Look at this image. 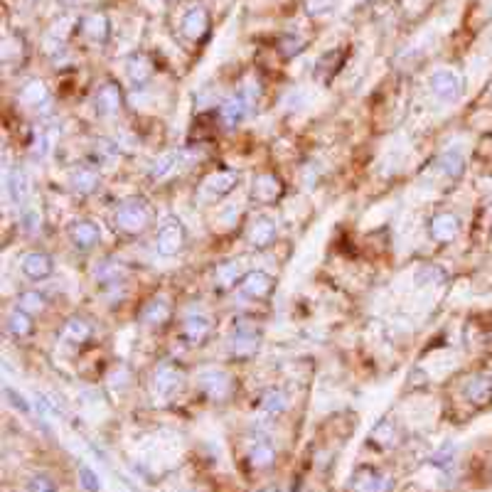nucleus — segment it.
I'll return each instance as SVG.
<instances>
[{
  "mask_svg": "<svg viewBox=\"0 0 492 492\" xmlns=\"http://www.w3.org/2000/svg\"><path fill=\"white\" fill-rule=\"evenodd\" d=\"M288 409V399L281 389H268L266 394L261 396V411L268 416H281L283 411Z\"/></svg>",
  "mask_w": 492,
  "mask_h": 492,
  "instance_id": "7c9ffc66",
  "label": "nucleus"
},
{
  "mask_svg": "<svg viewBox=\"0 0 492 492\" xmlns=\"http://www.w3.org/2000/svg\"><path fill=\"white\" fill-rule=\"evenodd\" d=\"M121 276H123V263H118V261H103V263H99L96 281H101V283H116Z\"/></svg>",
  "mask_w": 492,
  "mask_h": 492,
  "instance_id": "c9c22d12",
  "label": "nucleus"
},
{
  "mask_svg": "<svg viewBox=\"0 0 492 492\" xmlns=\"http://www.w3.org/2000/svg\"><path fill=\"white\" fill-rule=\"evenodd\" d=\"M182 30L190 39H202L210 30V18H207L205 8H192L182 18Z\"/></svg>",
  "mask_w": 492,
  "mask_h": 492,
  "instance_id": "412c9836",
  "label": "nucleus"
},
{
  "mask_svg": "<svg viewBox=\"0 0 492 492\" xmlns=\"http://www.w3.org/2000/svg\"><path fill=\"white\" fill-rule=\"evenodd\" d=\"M113 225L123 234H143V232L151 227V207L143 200L133 197V200H123L116 207V215H113Z\"/></svg>",
  "mask_w": 492,
  "mask_h": 492,
  "instance_id": "f257e3e1",
  "label": "nucleus"
},
{
  "mask_svg": "<svg viewBox=\"0 0 492 492\" xmlns=\"http://www.w3.org/2000/svg\"><path fill=\"white\" fill-rule=\"evenodd\" d=\"M463 396L475 406H488L492 404V379L485 374H475L465 381Z\"/></svg>",
  "mask_w": 492,
  "mask_h": 492,
  "instance_id": "2eb2a0df",
  "label": "nucleus"
},
{
  "mask_svg": "<svg viewBox=\"0 0 492 492\" xmlns=\"http://www.w3.org/2000/svg\"><path fill=\"white\" fill-rule=\"evenodd\" d=\"M69 187L77 195H92L99 187V172L94 168H77L69 177Z\"/></svg>",
  "mask_w": 492,
  "mask_h": 492,
  "instance_id": "b1692460",
  "label": "nucleus"
},
{
  "mask_svg": "<svg viewBox=\"0 0 492 492\" xmlns=\"http://www.w3.org/2000/svg\"><path fill=\"white\" fill-rule=\"evenodd\" d=\"M20 96H23V101L27 103V106L37 108V111H39V106H44V103L49 101V92L42 82H27Z\"/></svg>",
  "mask_w": 492,
  "mask_h": 492,
  "instance_id": "c756f323",
  "label": "nucleus"
},
{
  "mask_svg": "<svg viewBox=\"0 0 492 492\" xmlns=\"http://www.w3.org/2000/svg\"><path fill=\"white\" fill-rule=\"evenodd\" d=\"M197 381H200V389L215 401L227 399V396H229V391H232V379H229V374H227V372H217V370L202 372Z\"/></svg>",
  "mask_w": 492,
  "mask_h": 492,
  "instance_id": "ddd939ff",
  "label": "nucleus"
},
{
  "mask_svg": "<svg viewBox=\"0 0 492 492\" xmlns=\"http://www.w3.org/2000/svg\"><path fill=\"white\" fill-rule=\"evenodd\" d=\"M20 268L27 278L32 281H44L54 273V261L49 253L44 251H32V253H25L23 261H20Z\"/></svg>",
  "mask_w": 492,
  "mask_h": 492,
  "instance_id": "9b49d317",
  "label": "nucleus"
},
{
  "mask_svg": "<svg viewBox=\"0 0 492 492\" xmlns=\"http://www.w3.org/2000/svg\"><path fill=\"white\" fill-rule=\"evenodd\" d=\"M273 286H276V281H273V276L266 271H248L239 281L241 293H244L246 298H253V301H261V298L271 296Z\"/></svg>",
  "mask_w": 492,
  "mask_h": 492,
  "instance_id": "1a4fd4ad",
  "label": "nucleus"
},
{
  "mask_svg": "<svg viewBox=\"0 0 492 492\" xmlns=\"http://www.w3.org/2000/svg\"><path fill=\"white\" fill-rule=\"evenodd\" d=\"M44 305H47V301L37 291H25L18 296V310L27 313V315H39L44 310Z\"/></svg>",
  "mask_w": 492,
  "mask_h": 492,
  "instance_id": "2f4dec72",
  "label": "nucleus"
},
{
  "mask_svg": "<svg viewBox=\"0 0 492 492\" xmlns=\"http://www.w3.org/2000/svg\"><path fill=\"white\" fill-rule=\"evenodd\" d=\"M460 217L458 215H450V212H441L436 215L434 220L429 222V234L434 241L439 244H450V241L458 239L460 234Z\"/></svg>",
  "mask_w": 492,
  "mask_h": 492,
  "instance_id": "0eeeda50",
  "label": "nucleus"
},
{
  "mask_svg": "<svg viewBox=\"0 0 492 492\" xmlns=\"http://www.w3.org/2000/svg\"><path fill=\"white\" fill-rule=\"evenodd\" d=\"M82 32L87 34L92 42H103L108 37V20L99 13H92L82 20Z\"/></svg>",
  "mask_w": 492,
  "mask_h": 492,
  "instance_id": "c85d7f7f",
  "label": "nucleus"
},
{
  "mask_svg": "<svg viewBox=\"0 0 492 492\" xmlns=\"http://www.w3.org/2000/svg\"><path fill=\"white\" fill-rule=\"evenodd\" d=\"M391 488V478L386 473H381L379 468H370V465H362L355 470L350 480L352 492H386Z\"/></svg>",
  "mask_w": 492,
  "mask_h": 492,
  "instance_id": "7ed1b4c3",
  "label": "nucleus"
},
{
  "mask_svg": "<svg viewBox=\"0 0 492 492\" xmlns=\"http://www.w3.org/2000/svg\"><path fill=\"white\" fill-rule=\"evenodd\" d=\"M246 458H248V463H251V468H256V470H268L273 463H276V450H273V446L268 443V441L256 439L251 446H248Z\"/></svg>",
  "mask_w": 492,
  "mask_h": 492,
  "instance_id": "6ab92c4d",
  "label": "nucleus"
},
{
  "mask_svg": "<svg viewBox=\"0 0 492 492\" xmlns=\"http://www.w3.org/2000/svg\"><path fill=\"white\" fill-rule=\"evenodd\" d=\"M446 278H448V273L441 266H421L419 271H416V281H419L421 286H441Z\"/></svg>",
  "mask_w": 492,
  "mask_h": 492,
  "instance_id": "f704fd0d",
  "label": "nucleus"
},
{
  "mask_svg": "<svg viewBox=\"0 0 492 492\" xmlns=\"http://www.w3.org/2000/svg\"><path fill=\"white\" fill-rule=\"evenodd\" d=\"M8 192H10V200L15 205H25L30 197V177L23 168H15L10 170V177H8Z\"/></svg>",
  "mask_w": 492,
  "mask_h": 492,
  "instance_id": "393cba45",
  "label": "nucleus"
},
{
  "mask_svg": "<svg viewBox=\"0 0 492 492\" xmlns=\"http://www.w3.org/2000/svg\"><path fill=\"white\" fill-rule=\"evenodd\" d=\"M276 236H278V225L271 217H256L251 229H248V241L256 248H268L276 241Z\"/></svg>",
  "mask_w": 492,
  "mask_h": 492,
  "instance_id": "dca6fc26",
  "label": "nucleus"
},
{
  "mask_svg": "<svg viewBox=\"0 0 492 492\" xmlns=\"http://www.w3.org/2000/svg\"><path fill=\"white\" fill-rule=\"evenodd\" d=\"M185 244H187V232H185V227H182V222L170 220L158 229L156 246L163 256H175V253H180L182 248H185Z\"/></svg>",
  "mask_w": 492,
  "mask_h": 492,
  "instance_id": "f03ea898",
  "label": "nucleus"
},
{
  "mask_svg": "<svg viewBox=\"0 0 492 492\" xmlns=\"http://www.w3.org/2000/svg\"><path fill=\"white\" fill-rule=\"evenodd\" d=\"M436 170L443 177H448V180H458L465 172V156L458 148H448V151L441 153L439 160H436Z\"/></svg>",
  "mask_w": 492,
  "mask_h": 492,
  "instance_id": "a211bd4d",
  "label": "nucleus"
},
{
  "mask_svg": "<svg viewBox=\"0 0 492 492\" xmlns=\"http://www.w3.org/2000/svg\"><path fill=\"white\" fill-rule=\"evenodd\" d=\"M251 195H253V200L261 202V205H273L276 200H281L283 182L278 180L276 175H271V172H261V175L253 177Z\"/></svg>",
  "mask_w": 492,
  "mask_h": 492,
  "instance_id": "9d476101",
  "label": "nucleus"
},
{
  "mask_svg": "<svg viewBox=\"0 0 492 492\" xmlns=\"http://www.w3.org/2000/svg\"><path fill=\"white\" fill-rule=\"evenodd\" d=\"M59 337H62L64 342H69V345H84V342L92 340V325H89L84 317H69V320L64 322Z\"/></svg>",
  "mask_w": 492,
  "mask_h": 492,
  "instance_id": "aec40b11",
  "label": "nucleus"
},
{
  "mask_svg": "<svg viewBox=\"0 0 492 492\" xmlns=\"http://www.w3.org/2000/svg\"><path fill=\"white\" fill-rule=\"evenodd\" d=\"M30 492H57V488H54V483L47 475H37V478H32V483H30Z\"/></svg>",
  "mask_w": 492,
  "mask_h": 492,
  "instance_id": "4c0bfd02",
  "label": "nucleus"
},
{
  "mask_svg": "<svg viewBox=\"0 0 492 492\" xmlns=\"http://www.w3.org/2000/svg\"><path fill=\"white\" fill-rule=\"evenodd\" d=\"M8 332L13 337L30 335V332H32V315H27V313H23V310H18V308H15V310L10 313V317H8Z\"/></svg>",
  "mask_w": 492,
  "mask_h": 492,
  "instance_id": "473e14b6",
  "label": "nucleus"
},
{
  "mask_svg": "<svg viewBox=\"0 0 492 492\" xmlns=\"http://www.w3.org/2000/svg\"><path fill=\"white\" fill-rule=\"evenodd\" d=\"M94 108H96L99 116L108 118V116H118L123 108V94L118 89V84L106 82L101 89H99L96 99H94Z\"/></svg>",
  "mask_w": 492,
  "mask_h": 492,
  "instance_id": "6e6552de",
  "label": "nucleus"
},
{
  "mask_svg": "<svg viewBox=\"0 0 492 492\" xmlns=\"http://www.w3.org/2000/svg\"><path fill=\"white\" fill-rule=\"evenodd\" d=\"M141 320H143V325H148V327H160V325H165L168 320H170V305H168L165 301H151L146 308L141 310Z\"/></svg>",
  "mask_w": 492,
  "mask_h": 492,
  "instance_id": "bb28decb",
  "label": "nucleus"
},
{
  "mask_svg": "<svg viewBox=\"0 0 492 492\" xmlns=\"http://www.w3.org/2000/svg\"><path fill=\"white\" fill-rule=\"evenodd\" d=\"M69 239H72V244L77 248H92V246L99 244L101 232H99V227L94 225V222L79 220V222H74V225L69 227Z\"/></svg>",
  "mask_w": 492,
  "mask_h": 492,
  "instance_id": "f3484780",
  "label": "nucleus"
},
{
  "mask_svg": "<svg viewBox=\"0 0 492 492\" xmlns=\"http://www.w3.org/2000/svg\"><path fill=\"white\" fill-rule=\"evenodd\" d=\"M5 394H8L10 396V399H13L15 401V409H20V411H27L30 409V406L27 404H25V399H23V396H18V394H15V391L13 389H5Z\"/></svg>",
  "mask_w": 492,
  "mask_h": 492,
  "instance_id": "79ce46f5",
  "label": "nucleus"
},
{
  "mask_svg": "<svg viewBox=\"0 0 492 492\" xmlns=\"http://www.w3.org/2000/svg\"><path fill=\"white\" fill-rule=\"evenodd\" d=\"M177 163H180V153H165V156L158 158L156 165L151 168V177L153 180H165V177L177 168Z\"/></svg>",
  "mask_w": 492,
  "mask_h": 492,
  "instance_id": "72a5a7b5",
  "label": "nucleus"
},
{
  "mask_svg": "<svg viewBox=\"0 0 492 492\" xmlns=\"http://www.w3.org/2000/svg\"><path fill=\"white\" fill-rule=\"evenodd\" d=\"M94 156H96V160H99V163L111 160V158L116 156V148H113L108 141H99L96 146H94Z\"/></svg>",
  "mask_w": 492,
  "mask_h": 492,
  "instance_id": "e433bc0d",
  "label": "nucleus"
},
{
  "mask_svg": "<svg viewBox=\"0 0 492 492\" xmlns=\"http://www.w3.org/2000/svg\"><path fill=\"white\" fill-rule=\"evenodd\" d=\"M370 443L377 446V448H381V450L396 448V446L401 443V429H399V424H396V421H391V419H381L379 424L372 429Z\"/></svg>",
  "mask_w": 492,
  "mask_h": 492,
  "instance_id": "4468645a",
  "label": "nucleus"
},
{
  "mask_svg": "<svg viewBox=\"0 0 492 492\" xmlns=\"http://www.w3.org/2000/svg\"><path fill=\"white\" fill-rule=\"evenodd\" d=\"M126 74L136 87H141V84H146L153 77V62L146 54H133L126 62Z\"/></svg>",
  "mask_w": 492,
  "mask_h": 492,
  "instance_id": "a878e982",
  "label": "nucleus"
},
{
  "mask_svg": "<svg viewBox=\"0 0 492 492\" xmlns=\"http://www.w3.org/2000/svg\"><path fill=\"white\" fill-rule=\"evenodd\" d=\"M182 384V372L175 365H160L153 374V389L160 399L172 396Z\"/></svg>",
  "mask_w": 492,
  "mask_h": 492,
  "instance_id": "f8f14e48",
  "label": "nucleus"
},
{
  "mask_svg": "<svg viewBox=\"0 0 492 492\" xmlns=\"http://www.w3.org/2000/svg\"><path fill=\"white\" fill-rule=\"evenodd\" d=\"M431 92L439 101L443 103H453L460 99V92H463V82L455 72L450 69H439V72L431 77Z\"/></svg>",
  "mask_w": 492,
  "mask_h": 492,
  "instance_id": "39448f33",
  "label": "nucleus"
},
{
  "mask_svg": "<svg viewBox=\"0 0 492 492\" xmlns=\"http://www.w3.org/2000/svg\"><path fill=\"white\" fill-rule=\"evenodd\" d=\"M47 153H49L47 133H37V136H34V143H32V156L34 158H44Z\"/></svg>",
  "mask_w": 492,
  "mask_h": 492,
  "instance_id": "58836bf2",
  "label": "nucleus"
},
{
  "mask_svg": "<svg viewBox=\"0 0 492 492\" xmlns=\"http://www.w3.org/2000/svg\"><path fill=\"white\" fill-rule=\"evenodd\" d=\"M332 8V0H305V10L310 15H325Z\"/></svg>",
  "mask_w": 492,
  "mask_h": 492,
  "instance_id": "ea45409f",
  "label": "nucleus"
},
{
  "mask_svg": "<svg viewBox=\"0 0 492 492\" xmlns=\"http://www.w3.org/2000/svg\"><path fill=\"white\" fill-rule=\"evenodd\" d=\"M241 278H244V268H241L239 261L222 263V266L215 271V288L227 291V288L236 286V281H241Z\"/></svg>",
  "mask_w": 492,
  "mask_h": 492,
  "instance_id": "cd10ccee",
  "label": "nucleus"
},
{
  "mask_svg": "<svg viewBox=\"0 0 492 492\" xmlns=\"http://www.w3.org/2000/svg\"><path fill=\"white\" fill-rule=\"evenodd\" d=\"M212 332V320L207 315H190L182 325V335L192 342V345H202Z\"/></svg>",
  "mask_w": 492,
  "mask_h": 492,
  "instance_id": "4be33fe9",
  "label": "nucleus"
},
{
  "mask_svg": "<svg viewBox=\"0 0 492 492\" xmlns=\"http://www.w3.org/2000/svg\"><path fill=\"white\" fill-rule=\"evenodd\" d=\"M79 480H82V485H84V488H87L89 492H96L99 485H101V483H99V478H96V475H94L89 468H82V470H79Z\"/></svg>",
  "mask_w": 492,
  "mask_h": 492,
  "instance_id": "a19ab883",
  "label": "nucleus"
},
{
  "mask_svg": "<svg viewBox=\"0 0 492 492\" xmlns=\"http://www.w3.org/2000/svg\"><path fill=\"white\" fill-rule=\"evenodd\" d=\"M258 350V330L251 322H234V330L229 337V352L234 357H251Z\"/></svg>",
  "mask_w": 492,
  "mask_h": 492,
  "instance_id": "20e7f679",
  "label": "nucleus"
},
{
  "mask_svg": "<svg viewBox=\"0 0 492 492\" xmlns=\"http://www.w3.org/2000/svg\"><path fill=\"white\" fill-rule=\"evenodd\" d=\"M236 182H239V175L234 170H217L205 177V182L200 187V195L205 200H222V197H227L234 190Z\"/></svg>",
  "mask_w": 492,
  "mask_h": 492,
  "instance_id": "423d86ee",
  "label": "nucleus"
},
{
  "mask_svg": "<svg viewBox=\"0 0 492 492\" xmlns=\"http://www.w3.org/2000/svg\"><path fill=\"white\" fill-rule=\"evenodd\" d=\"M246 113H248V101H246V96H241V94L239 96L227 99L220 108V116L227 126H236V123H241L246 118Z\"/></svg>",
  "mask_w": 492,
  "mask_h": 492,
  "instance_id": "5701e85b",
  "label": "nucleus"
}]
</instances>
